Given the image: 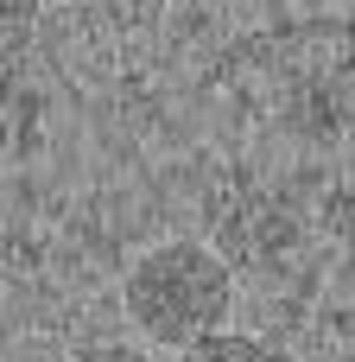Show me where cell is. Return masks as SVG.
Masks as SVG:
<instances>
[{
    "mask_svg": "<svg viewBox=\"0 0 355 362\" xmlns=\"http://www.w3.org/2000/svg\"><path fill=\"white\" fill-rule=\"evenodd\" d=\"M229 299H235L229 267L203 242H165V248L140 255L127 286H121V305H127L133 331L146 344H165V350H191L197 337L222 331Z\"/></svg>",
    "mask_w": 355,
    "mask_h": 362,
    "instance_id": "cell-1",
    "label": "cell"
},
{
    "mask_svg": "<svg viewBox=\"0 0 355 362\" xmlns=\"http://www.w3.org/2000/svg\"><path fill=\"white\" fill-rule=\"evenodd\" d=\"M178 362H273V350L254 344V337H222V331H210V337H197L191 350H178Z\"/></svg>",
    "mask_w": 355,
    "mask_h": 362,
    "instance_id": "cell-2",
    "label": "cell"
},
{
    "mask_svg": "<svg viewBox=\"0 0 355 362\" xmlns=\"http://www.w3.org/2000/svg\"><path fill=\"white\" fill-rule=\"evenodd\" d=\"M32 13H38V0H6V64H19L25 38H32Z\"/></svg>",
    "mask_w": 355,
    "mask_h": 362,
    "instance_id": "cell-3",
    "label": "cell"
},
{
    "mask_svg": "<svg viewBox=\"0 0 355 362\" xmlns=\"http://www.w3.org/2000/svg\"><path fill=\"white\" fill-rule=\"evenodd\" d=\"M76 362H152V356L133 350V344H95V350H83Z\"/></svg>",
    "mask_w": 355,
    "mask_h": 362,
    "instance_id": "cell-4",
    "label": "cell"
}]
</instances>
